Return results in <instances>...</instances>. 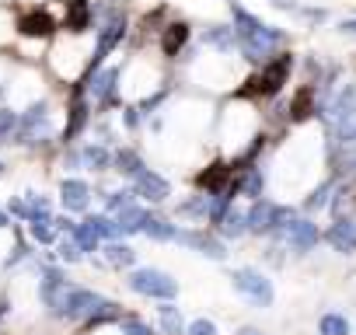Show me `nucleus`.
<instances>
[{
    "mask_svg": "<svg viewBox=\"0 0 356 335\" xmlns=\"http://www.w3.org/2000/svg\"><path fill=\"white\" fill-rule=\"evenodd\" d=\"M84 122H88V105L84 101H74V108H70V126H67V140H74L81 129H84Z\"/></svg>",
    "mask_w": 356,
    "mask_h": 335,
    "instance_id": "obj_27",
    "label": "nucleus"
},
{
    "mask_svg": "<svg viewBox=\"0 0 356 335\" xmlns=\"http://www.w3.org/2000/svg\"><path fill=\"white\" fill-rule=\"evenodd\" d=\"M328 245L335 248V252H356V220H339V224H332V231H328Z\"/></svg>",
    "mask_w": 356,
    "mask_h": 335,
    "instance_id": "obj_14",
    "label": "nucleus"
},
{
    "mask_svg": "<svg viewBox=\"0 0 356 335\" xmlns=\"http://www.w3.org/2000/svg\"><path fill=\"white\" fill-rule=\"evenodd\" d=\"M81 161L91 168V172H102V168H108V161H112V154L105 150V147H98V143H91V147H84L81 150Z\"/></svg>",
    "mask_w": 356,
    "mask_h": 335,
    "instance_id": "obj_21",
    "label": "nucleus"
},
{
    "mask_svg": "<svg viewBox=\"0 0 356 335\" xmlns=\"http://www.w3.org/2000/svg\"><path fill=\"white\" fill-rule=\"evenodd\" d=\"M70 238H74V245L81 248V255H84V252H95V248H98V241H102V238L91 231V224H88V220H84V224H74V227H70Z\"/></svg>",
    "mask_w": 356,
    "mask_h": 335,
    "instance_id": "obj_19",
    "label": "nucleus"
},
{
    "mask_svg": "<svg viewBox=\"0 0 356 335\" xmlns=\"http://www.w3.org/2000/svg\"><path fill=\"white\" fill-rule=\"evenodd\" d=\"M238 42H241V53L248 56V60H266L269 53H273V46L276 42H283V32L280 28H269V25H259L255 32H248V35H238Z\"/></svg>",
    "mask_w": 356,
    "mask_h": 335,
    "instance_id": "obj_5",
    "label": "nucleus"
},
{
    "mask_svg": "<svg viewBox=\"0 0 356 335\" xmlns=\"http://www.w3.org/2000/svg\"><path fill=\"white\" fill-rule=\"evenodd\" d=\"M186 42H189V25H186V22H175V25H168V28H164L161 49H164L168 56H175V53L182 49Z\"/></svg>",
    "mask_w": 356,
    "mask_h": 335,
    "instance_id": "obj_16",
    "label": "nucleus"
},
{
    "mask_svg": "<svg viewBox=\"0 0 356 335\" xmlns=\"http://www.w3.org/2000/svg\"><path fill=\"white\" fill-rule=\"evenodd\" d=\"M342 32H349V35H356V18H349V22H342Z\"/></svg>",
    "mask_w": 356,
    "mask_h": 335,
    "instance_id": "obj_43",
    "label": "nucleus"
},
{
    "mask_svg": "<svg viewBox=\"0 0 356 335\" xmlns=\"http://www.w3.org/2000/svg\"><path fill=\"white\" fill-rule=\"evenodd\" d=\"M217 224H220V231H224L227 238H241V234L248 231V224H245V217H241L238 210H227V213H224Z\"/></svg>",
    "mask_w": 356,
    "mask_h": 335,
    "instance_id": "obj_22",
    "label": "nucleus"
},
{
    "mask_svg": "<svg viewBox=\"0 0 356 335\" xmlns=\"http://www.w3.org/2000/svg\"><path fill=\"white\" fill-rule=\"evenodd\" d=\"M290 112H293V119H307L311 112H318V108H314V88H304V91L293 98Z\"/></svg>",
    "mask_w": 356,
    "mask_h": 335,
    "instance_id": "obj_23",
    "label": "nucleus"
},
{
    "mask_svg": "<svg viewBox=\"0 0 356 335\" xmlns=\"http://www.w3.org/2000/svg\"><path fill=\"white\" fill-rule=\"evenodd\" d=\"M105 259H108L112 265H133V262H136V252H133L129 245H115V241H112V245L105 248Z\"/></svg>",
    "mask_w": 356,
    "mask_h": 335,
    "instance_id": "obj_25",
    "label": "nucleus"
},
{
    "mask_svg": "<svg viewBox=\"0 0 356 335\" xmlns=\"http://www.w3.org/2000/svg\"><path fill=\"white\" fill-rule=\"evenodd\" d=\"M53 220L49 217H42V220H29V231H32V238L39 241V245H53V227H49Z\"/></svg>",
    "mask_w": 356,
    "mask_h": 335,
    "instance_id": "obj_31",
    "label": "nucleus"
},
{
    "mask_svg": "<svg viewBox=\"0 0 356 335\" xmlns=\"http://www.w3.org/2000/svg\"><path fill=\"white\" fill-rule=\"evenodd\" d=\"M115 172H122V175H136V172H143V161H140L133 150H119V154H115Z\"/></svg>",
    "mask_w": 356,
    "mask_h": 335,
    "instance_id": "obj_26",
    "label": "nucleus"
},
{
    "mask_svg": "<svg viewBox=\"0 0 356 335\" xmlns=\"http://www.w3.org/2000/svg\"><path fill=\"white\" fill-rule=\"evenodd\" d=\"M105 203H108L112 213H119V210L133 206V193H112V196H105Z\"/></svg>",
    "mask_w": 356,
    "mask_h": 335,
    "instance_id": "obj_35",
    "label": "nucleus"
},
{
    "mask_svg": "<svg viewBox=\"0 0 356 335\" xmlns=\"http://www.w3.org/2000/svg\"><path fill=\"white\" fill-rule=\"evenodd\" d=\"M53 28H56V22H53V15H49V11H29V15L18 22V32H22V35H32V39L49 35Z\"/></svg>",
    "mask_w": 356,
    "mask_h": 335,
    "instance_id": "obj_13",
    "label": "nucleus"
},
{
    "mask_svg": "<svg viewBox=\"0 0 356 335\" xmlns=\"http://www.w3.org/2000/svg\"><path fill=\"white\" fill-rule=\"evenodd\" d=\"M0 227H8V213L4 210H0Z\"/></svg>",
    "mask_w": 356,
    "mask_h": 335,
    "instance_id": "obj_46",
    "label": "nucleus"
},
{
    "mask_svg": "<svg viewBox=\"0 0 356 335\" xmlns=\"http://www.w3.org/2000/svg\"><path fill=\"white\" fill-rule=\"evenodd\" d=\"M321 335H349V321L342 314H325L321 318Z\"/></svg>",
    "mask_w": 356,
    "mask_h": 335,
    "instance_id": "obj_30",
    "label": "nucleus"
},
{
    "mask_svg": "<svg viewBox=\"0 0 356 335\" xmlns=\"http://www.w3.org/2000/svg\"><path fill=\"white\" fill-rule=\"evenodd\" d=\"M119 318V307L112 300H98V307L88 314V325H102V321H115Z\"/></svg>",
    "mask_w": 356,
    "mask_h": 335,
    "instance_id": "obj_29",
    "label": "nucleus"
},
{
    "mask_svg": "<svg viewBox=\"0 0 356 335\" xmlns=\"http://www.w3.org/2000/svg\"><path fill=\"white\" fill-rule=\"evenodd\" d=\"M290 67H293V60L290 56H276L255 81H248L252 88H248V95H276L280 88H283V81L290 77Z\"/></svg>",
    "mask_w": 356,
    "mask_h": 335,
    "instance_id": "obj_6",
    "label": "nucleus"
},
{
    "mask_svg": "<svg viewBox=\"0 0 356 335\" xmlns=\"http://www.w3.org/2000/svg\"><path fill=\"white\" fill-rule=\"evenodd\" d=\"M143 234L154 238V241H175V227L168 220H161V217H150V213L143 220Z\"/></svg>",
    "mask_w": 356,
    "mask_h": 335,
    "instance_id": "obj_20",
    "label": "nucleus"
},
{
    "mask_svg": "<svg viewBox=\"0 0 356 335\" xmlns=\"http://www.w3.org/2000/svg\"><path fill=\"white\" fill-rule=\"evenodd\" d=\"M241 189H245V196H255V199H259V196H262V172H252Z\"/></svg>",
    "mask_w": 356,
    "mask_h": 335,
    "instance_id": "obj_37",
    "label": "nucleus"
},
{
    "mask_svg": "<svg viewBox=\"0 0 356 335\" xmlns=\"http://www.w3.org/2000/svg\"><path fill=\"white\" fill-rule=\"evenodd\" d=\"M290 220H293V210H290V206H276V203H266V199H255V206H252L248 217H245L248 231H255V234L280 231V227H286Z\"/></svg>",
    "mask_w": 356,
    "mask_h": 335,
    "instance_id": "obj_1",
    "label": "nucleus"
},
{
    "mask_svg": "<svg viewBox=\"0 0 356 335\" xmlns=\"http://www.w3.org/2000/svg\"><path fill=\"white\" fill-rule=\"evenodd\" d=\"M0 172H4V164H0Z\"/></svg>",
    "mask_w": 356,
    "mask_h": 335,
    "instance_id": "obj_47",
    "label": "nucleus"
},
{
    "mask_svg": "<svg viewBox=\"0 0 356 335\" xmlns=\"http://www.w3.org/2000/svg\"><path fill=\"white\" fill-rule=\"evenodd\" d=\"M175 241H186V245H193L196 252H203V255H210V259H224L227 252H224V245L217 241V238H210V234H200V231H175Z\"/></svg>",
    "mask_w": 356,
    "mask_h": 335,
    "instance_id": "obj_10",
    "label": "nucleus"
},
{
    "mask_svg": "<svg viewBox=\"0 0 356 335\" xmlns=\"http://www.w3.org/2000/svg\"><path fill=\"white\" fill-rule=\"evenodd\" d=\"M238 335H262V332H259V328H241Z\"/></svg>",
    "mask_w": 356,
    "mask_h": 335,
    "instance_id": "obj_45",
    "label": "nucleus"
},
{
    "mask_svg": "<svg viewBox=\"0 0 356 335\" xmlns=\"http://www.w3.org/2000/svg\"><path fill=\"white\" fill-rule=\"evenodd\" d=\"M122 35H126V18H119V15H112L108 22H105V28H102V35H98V49H95V60H91V67H88V77L95 74V67L122 42Z\"/></svg>",
    "mask_w": 356,
    "mask_h": 335,
    "instance_id": "obj_8",
    "label": "nucleus"
},
{
    "mask_svg": "<svg viewBox=\"0 0 356 335\" xmlns=\"http://www.w3.org/2000/svg\"><path fill=\"white\" fill-rule=\"evenodd\" d=\"M224 179H227V168H224V164H213L210 172H203V175H200V186H203V189H217Z\"/></svg>",
    "mask_w": 356,
    "mask_h": 335,
    "instance_id": "obj_32",
    "label": "nucleus"
},
{
    "mask_svg": "<svg viewBox=\"0 0 356 335\" xmlns=\"http://www.w3.org/2000/svg\"><path fill=\"white\" fill-rule=\"evenodd\" d=\"M98 293H91V290H81V286H70L67 283V290H63V297H60V304L53 307V314L56 318H88L95 307H98Z\"/></svg>",
    "mask_w": 356,
    "mask_h": 335,
    "instance_id": "obj_3",
    "label": "nucleus"
},
{
    "mask_svg": "<svg viewBox=\"0 0 356 335\" xmlns=\"http://www.w3.org/2000/svg\"><path fill=\"white\" fill-rule=\"evenodd\" d=\"M60 255H63L67 262H77V259H81V248L74 245V238H67V241L60 245Z\"/></svg>",
    "mask_w": 356,
    "mask_h": 335,
    "instance_id": "obj_40",
    "label": "nucleus"
},
{
    "mask_svg": "<svg viewBox=\"0 0 356 335\" xmlns=\"http://www.w3.org/2000/svg\"><path fill=\"white\" fill-rule=\"evenodd\" d=\"M46 129H49V108H46V101H39L15 122V140L18 143H35L39 136H46Z\"/></svg>",
    "mask_w": 356,
    "mask_h": 335,
    "instance_id": "obj_7",
    "label": "nucleus"
},
{
    "mask_svg": "<svg viewBox=\"0 0 356 335\" xmlns=\"http://www.w3.org/2000/svg\"><path fill=\"white\" fill-rule=\"evenodd\" d=\"M325 193H328V186H321L311 199H307V210H318V206H325Z\"/></svg>",
    "mask_w": 356,
    "mask_h": 335,
    "instance_id": "obj_42",
    "label": "nucleus"
},
{
    "mask_svg": "<svg viewBox=\"0 0 356 335\" xmlns=\"http://www.w3.org/2000/svg\"><path fill=\"white\" fill-rule=\"evenodd\" d=\"M15 122H18V115H15V112H8V108H0V140H4V136H11V133H15Z\"/></svg>",
    "mask_w": 356,
    "mask_h": 335,
    "instance_id": "obj_38",
    "label": "nucleus"
},
{
    "mask_svg": "<svg viewBox=\"0 0 356 335\" xmlns=\"http://www.w3.org/2000/svg\"><path fill=\"white\" fill-rule=\"evenodd\" d=\"M231 32H234V28H231ZM231 32H227V28H213V32H207V42H210V46H220V49H231V46H234Z\"/></svg>",
    "mask_w": 356,
    "mask_h": 335,
    "instance_id": "obj_34",
    "label": "nucleus"
},
{
    "mask_svg": "<svg viewBox=\"0 0 356 335\" xmlns=\"http://www.w3.org/2000/svg\"><path fill=\"white\" fill-rule=\"evenodd\" d=\"M157 314H161V325L168 335H182V314H178V307L164 304V307H157Z\"/></svg>",
    "mask_w": 356,
    "mask_h": 335,
    "instance_id": "obj_24",
    "label": "nucleus"
},
{
    "mask_svg": "<svg viewBox=\"0 0 356 335\" xmlns=\"http://www.w3.org/2000/svg\"><path fill=\"white\" fill-rule=\"evenodd\" d=\"M129 286H133L136 293L157 297V300H171V297L178 293V283H175L171 276L157 272V269H136V272L129 276Z\"/></svg>",
    "mask_w": 356,
    "mask_h": 335,
    "instance_id": "obj_2",
    "label": "nucleus"
},
{
    "mask_svg": "<svg viewBox=\"0 0 356 335\" xmlns=\"http://www.w3.org/2000/svg\"><path fill=\"white\" fill-rule=\"evenodd\" d=\"M234 25H238V35H248V32H255L262 22L255 18V15H248V11H241V8H234Z\"/></svg>",
    "mask_w": 356,
    "mask_h": 335,
    "instance_id": "obj_33",
    "label": "nucleus"
},
{
    "mask_svg": "<svg viewBox=\"0 0 356 335\" xmlns=\"http://www.w3.org/2000/svg\"><path fill=\"white\" fill-rule=\"evenodd\" d=\"M8 314V297H0V318Z\"/></svg>",
    "mask_w": 356,
    "mask_h": 335,
    "instance_id": "obj_44",
    "label": "nucleus"
},
{
    "mask_svg": "<svg viewBox=\"0 0 356 335\" xmlns=\"http://www.w3.org/2000/svg\"><path fill=\"white\" fill-rule=\"evenodd\" d=\"M286 231H290V245H293L297 252H307V248L318 245V227H314L311 220H290Z\"/></svg>",
    "mask_w": 356,
    "mask_h": 335,
    "instance_id": "obj_15",
    "label": "nucleus"
},
{
    "mask_svg": "<svg viewBox=\"0 0 356 335\" xmlns=\"http://www.w3.org/2000/svg\"><path fill=\"white\" fill-rule=\"evenodd\" d=\"M143 220H147V213H143V210H140L136 203L115 213V224H119V231H122V234H133V231H143Z\"/></svg>",
    "mask_w": 356,
    "mask_h": 335,
    "instance_id": "obj_18",
    "label": "nucleus"
},
{
    "mask_svg": "<svg viewBox=\"0 0 356 335\" xmlns=\"http://www.w3.org/2000/svg\"><path fill=\"white\" fill-rule=\"evenodd\" d=\"M95 18V8L88 4V0H70L67 4V18H63V28L67 32H84Z\"/></svg>",
    "mask_w": 356,
    "mask_h": 335,
    "instance_id": "obj_12",
    "label": "nucleus"
},
{
    "mask_svg": "<svg viewBox=\"0 0 356 335\" xmlns=\"http://www.w3.org/2000/svg\"><path fill=\"white\" fill-rule=\"evenodd\" d=\"M88 224H91V231L98 234V238H108V241H115L122 231H119V224L115 220H108V217H88Z\"/></svg>",
    "mask_w": 356,
    "mask_h": 335,
    "instance_id": "obj_28",
    "label": "nucleus"
},
{
    "mask_svg": "<svg viewBox=\"0 0 356 335\" xmlns=\"http://www.w3.org/2000/svg\"><path fill=\"white\" fill-rule=\"evenodd\" d=\"M133 179H136V193H133V196H143V199H150V203H161V199L171 196V186H168L161 175H154V172H136Z\"/></svg>",
    "mask_w": 356,
    "mask_h": 335,
    "instance_id": "obj_9",
    "label": "nucleus"
},
{
    "mask_svg": "<svg viewBox=\"0 0 356 335\" xmlns=\"http://www.w3.org/2000/svg\"><path fill=\"white\" fill-rule=\"evenodd\" d=\"M231 279H234V286H238L255 307H269V304H273V283H269L262 272H255V269H238Z\"/></svg>",
    "mask_w": 356,
    "mask_h": 335,
    "instance_id": "obj_4",
    "label": "nucleus"
},
{
    "mask_svg": "<svg viewBox=\"0 0 356 335\" xmlns=\"http://www.w3.org/2000/svg\"><path fill=\"white\" fill-rule=\"evenodd\" d=\"M189 335H217V325H213V321H207V318H200V321H193V325H189Z\"/></svg>",
    "mask_w": 356,
    "mask_h": 335,
    "instance_id": "obj_39",
    "label": "nucleus"
},
{
    "mask_svg": "<svg viewBox=\"0 0 356 335\" xmlns=\"http://www.w3.org/2000/svg\"><path fill=\"white\" fill-rule=\"evenodd\" d=\"M115 81H119V70H102L98 77H95V84H91V95L98 98V101H112V95H115Z\"/></svg>",
    "mask_w": 356,
    "mask_h": 335,
    "instance_id": "obj_17",
    "label": "nucleus"
},
{
    "mask_svg": "<svg viewBox=\"0 0 356 335\" xmlns=\"http://www.w3.org/2000/svg\"><path fill=\"white\" fill-rule=\"evenodd\" d=\"M227 203H231V196H227V193H217V196H213V203H210V220H213V224L227 213Z\"/></svg>",
    "mask_w": 356,
    "mask_h": 335,
    "instance_id": "obj_36",
    "label": "nucleus"
},
{
    "mask_svg": "<svg viewBox=\"0 0 356 335\" xmlns=\"http://www.w3.org/2000/svg\"><path fill=\"white\" fill-rule=\"evenodd\" d=\"M122 332H126V335H150V328H147L143 321H133V318L122 321Z\"/></svg>",
    "mask_w": 356,
    "mask_h": 335,
    "instance_id": "obj_41",
    "label": "nucleus"
},
{
    "mask_svg": "<svg viewBox=\"0 0 356 335\" xmlns=\"http://www.w3.org/2000/svg\"><path fill=\"white\" fill-rule=\"evenodd\" d=\"M88 196H91V189H88L81 179H67V182L60 186V199H63V206H67L70 213L88 210Z\"/></svg>",
    "mask_w": 356,
    "mask_h": 335,
    "instance_id": "obj_11",
    "label": "nucleus"
}]
</instances>
